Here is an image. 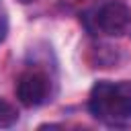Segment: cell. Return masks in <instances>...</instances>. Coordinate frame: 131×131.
Returning <instances> with one entry per match:
<instances>
[{
    "mask_svg": "<svg viewBox=\"0 0 131 131\" xmlns=\"http://www.w3.org/2000/svg\"><path fill=\"white\" fill-rule=\"evenodd\" d=\"M18 121V111L6 100H0V129H8Z\"/></svg>",
    "mask_w": 131,
    "mask_h": 131,
    "instance_id": "277c9868",
    "label": "cell"
},
{
    "mask_svg": "<svg viewBox=\"0 0 131 131\" xmlns=\"http://www.w3.org/2000/svg\"><path fill=\"white\" fill-rule=\"evenodd\" d=\"M94 23H96V29H100L104 35L121 37L131 27V10L121 0H108L96 10Z\"/></svg>",
    "mask_w": 131,
    "mask_h": 131,
    "instance_id": "7a4b0ae2",
    "label": "cell"
},
{
    "mask_svg": "<svg viewBox=\"0 0 131 131\" xmlns=\"http://www.w3.org/2000/svg\"><path fill=\"white\" fill-rule=\"evenodd\" d=\"M49 82L39 72H27L16 82V98L25 106H37L47 98Z\"/></svg>",
    "mask_w": 131,
    "mask_h": 131,
    "instance_id": "3957f363",
    "label": "cell"
},
{
    "mask_svg": "<svg viewBox=\"0 0 131 131\" xmlns=\"http://www.w3.org/2000/svg\"><path fill=\"white\" fill-rule=\"evenodd\" d=\"M20 4H29V2H35V0H18Z\"/></svg>",
    "mask_w": 131,
    "mask_h": 131,
    "instance_id": "8992f818",
    "label": "cell"
},
{
    "mask_svg": "<svg viewBox=\"0 0 131 131\" xmlns=\"http://www.w3.org/2000/svg\"><path fill=\"white\" fill-rule=\"evenodd\" d=\"M6 33H8V20L4 16H0V43L6 39Z\"/></svg>",
    "mask_w": 131,
    "mask_h": 131,
    "instance_id": "5b68a950",
    "label": "cell"
},
{
    "mask_svg": "<svg viewBox=\"0 0 131 131\" xmlns=\"http://www.w3.org/2000/svg\"><path fill=\"white\" fill-rule=\"evenodd\" d=\"M90 113L108 123H125L131 119V80H100L92 86L88 98Z\"/></svg>",
    "mask_w": 131,
    "mask_h": 131,
    "instance_id": "6da1fadb",
    "label": "cell"
}]
</instances>
